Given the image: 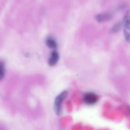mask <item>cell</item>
I'll return each instance as SVG.
<instances>
[{
    "mask_svg": "<svg viewBox=\"0 0 130 130\" xmlns=\"http://www.w3.org/2000/svg\"><path fill=\"white\" fill-rule=\"evenodd\" d=\"M59 54L57 52L54 51L51 53V56L48 60V63L50 66H54L57 63L59 60Z\"/></svg>",
    "mask_w": 130,
    "mask_h": 130,
    "instance_id": "obj_3",
    "label": "cell"
},
{
    "mask_svg": "<svg viewBox=\"0 0 130 130\" xmlns=\"http://www.w3.org/2000/svg\"><path fill=\"white\" fill-rule=\"evenodd\" d=\"M125 27L127 29H128L129 30H130V20H127V22L125 24Z\"/></svg>",
    "mask_w": 130,
    "mask_h": 130,
    "instance_id": "obj_9",
    "label": "cell"
},
{
    "mask_svg": "<svg viewBox=\"0 0 130 130\" xmlns=\"http://www.w3.org/2000/svg\"><path fill=\"white\" fill-rule=\"evenodd\" d=\"M84 102L87 105H93L98 101V97L93 93H87L85 94L83 98Z\"/></svg>",
    "mask_w": 130,
    "mask_h": 130,
    "instance_id": "obj_2",
    "label": "cell"
},
{
    "mask_svg": "<svg viewBox=\"0 0 130 130\" xmlns=\"http://www.w3.org/2000/svg\"><path fill=\"white\" fill-rule=\"evenodd\" d=\"M5 75V63L3 61H0V81L3 79Z\"/></svg>",
    "mask_w": 130,
    "mask_h": 130,
    "instance_id": "obj_6",
    "label": "cell"
},
{
    "mask_svg": "<svg viewBox=\"0 0 130 130\" xmlns=\"http://www.w3.org/2000/svg\"><path fill=\"white\" fill-rule=\"evenodd\" d=\"M124 36H125V38H126V40L127 41L129 42L130 41V32H129L127 31L126 30H124Z\"/></svg>",
    "mask_w": 130,
    "mask_h": 130,
    "instance_id": "obj_8",
    "label": "cell"
},
{
    "mask_svg": "<svg viewBox=\"0 0 130 130\" xmlns=\"http://www.w3.org/2000/svg\"><path fill=\"white\" fill-rule=\"evenodd\" d=\"M112 18L110 13H100L97 15L95 17V19L98 22H103L109 20Z\"/></svg>",
    "mask_w": 130,
    "mask_h": 130,
    "instance_id": "obj_4",
    "label": "cell"
},
{
    "mask_svg": "<svg viewBox=\"0 0 130 130\" xmlns=\"http://www.w3.org/2000/svg\"><path fill=\"white\" fill-rule=\"evenodd\" d=\"M68 95V92L66 91H64L61 94L58 95L55 99L54 102V110L57 115H59L61 113V104L64 99Z\"/></svg>",
    "mask_w": 130,
    "mask_h": 130,
    "instance_id": "obj_1",
    "label": "cell"
},
{
    "mask_svg": "<svg viewBox=\"0 0 130 130\" xmlns=\"http://www.w3.org/2000/svg\"><path fill=\"white\" fill-rule=\"evenodd\" d=\"M46 44L48 48H52V49H56V47H57V43H56L54 39L52 38V37H49V38H47V40H46Z\"/></svg>",
    "mask_w": 130,
    "mask_h": 130,
    "instance_id": "obj_5",
    "label": "cell"
},
{
    "mask_svg": "<svg viewBox=\"0 0 130 130\" xmlns=\"http://www.w3.org/2000/svg\"><path fill=\"white\" fill-rule=\"evenodd\" d=\"M121 23H118V24H115V25L113 27L112 30L113 32H115L119 31V30H120V29H121Z\"/></svg>",
    "mask_w": 130,
    "mask_h": 130,
    "instance_id": "obj_7",
    "label": "cell"
}]
</instances>
